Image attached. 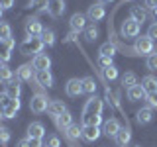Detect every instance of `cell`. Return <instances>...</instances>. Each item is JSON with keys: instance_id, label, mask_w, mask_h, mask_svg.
Segmentation results:
<instances>
[{"instance_id": "6da1fadb", "label": "cell", "mask_w": 157, "mask_h": 147, "mask_svg": "<svg viewBox=\"0 0 157 147\" xmlns=\"http://www.w3.org/2000/svg\"><path fill=\"white\" fill-rule=\"evenodd\" d=\"M43 47H45V43L41 41V37H26L22 43H20V51H22V55H39V53L43 51Z\"/></svg>"}, {"instance_id": "7a4b0ae2", "label": "cell", "mask_w": 157, "mask_h": 147, "mask_svg": "<svg viewBox=\"0 0 157 147\" xmlns=\"http://www.w3.org/2000/svg\"><path fill=\"white\" fill-rule=\"evenodd\" d=\"M134 51L140 53V55H147V57H149L151 53H153V39H151L149 36L137 37L136 43H134Z\"/></svg>"}, {"instance_id": "3957f363", "label": "cell", "mask_w": 157, "mask_h": 147, "mask_svg": "<svg viewBox=\"0 0 157 147\" xmlns=\"http://www.w3.org/2000/svg\"><path fill=\"white\" fill-rule=\"evenodd\" d=\"M49 108V102H47V96L43 94H33L32 100H29V110L33 112V114H43V112H47Z\"/></svg>"}, {"instance_id": "277c9868", "label": "cell", "mask_w": 157, "mask_h": 147, "mask_svg": "<svg viewBox=\"0 0 157 147\" xmlns=\"http://www.w3.org/2000/svg\"><path fill=\"white\" fill-rule=\"evenodd\" d=\"M141 32V24H137L136 20L128 18L122 22V36L124 37H137Z\"/></svg>"}, {"instance_id": "5b68a950", "label": "cell", "mask_w": 157, "mask_h": 147, "mask_svg": "<svg viewBox=\"0 0 157 147\" xmlns=\"http://www.w3.org/2000/svg\"><path fill=\"white\" fill-rule=\"evenodd\" d=\"M26 36H29V37H39L43 33V28L41 26V22H39V18H28L26 20Z\"/></svg>"}, {"instance_id": "8992f818", "label": "cell", "mask_w": 157, "mask_h": 147, "mask_svg": "<svg viewBox=\"0 0 157 147\" xmlns=\"http://www.w3.org/2000/svg\"><path fill=\"white\" fill-rule=\"evenodd\" d=\"M86 14H81V12H77V14H73L71 16V20H69V26H71V29L75 33H81V32H85L86 29Z\"/></svg>"}, {"instance_id": "52a82bcc", "label": "cell", "mask_w": 157, "mask_h": 147, "mask_svg": "<svg viewBox=\"0 0 157 147\" xmlns=\"http://www.w3.org/2000/svg\"><path fill=\"white\" fill-rule=\"evenodd\" d=\"M104 16H106V10H104V4H100V2L88 6L86 10V18L90 22H100V20H104Z\"/></svg>"}, {"instance_id": "ba28073f", "label": "cell", "mask_w": 157, "mask_h": 147, "mask_svg": "<svg viewBox=\"0 0 157 147\" xmlns=\"http://www.w3.org/2000/svg\"><path fill=\"white\" fill-rule=\"evenodd\" d=\"M102 108H104V104H102L100 98L90 96V98L86 100L85 108H82V114H102Z\"/></svg>"}, {"instance_id": "9c48e42d", "label": "cell", "mask_w": 157, "mask_h": 147, "mask_svg": "<svg viewBox=\"0 0 157 147\" xmlns=\"http://www.w3.org/2000/svg\"><path fill=\"white\" fill-rule=\"evenodd\" d=\"M65 0H49L47 4V14L51 18H61L65 14Z\"/></svg>"}, {"instance_id": "30bf717a", "label": "cell", "mask_w": 157, "mask_h": 147, "mask_svg": "<svg viewBox=\"0 0 157 147\" xmlns=\"http://www.w3.org/2000/svg\"><path fill=\"white\" fill-rule=\"evenodd\" d=\"M65 92H67V96H71V98L81 96L82 94V78H71L65 85Z\"/></svg>"}, {"instance_id": "8fae6325", "label": "cell", "mask_w": 157, "mask_h": 147, "mask_svg": "<svg viewBox=\"0 0 157 147\" xmlns=\"http://www.w3.org/2000/svg\"><path fill=\"white\" fill-rule=\"evenodd\" d=\"M32 77H36V73H33V65H20L16 69V81L20 82H29L32 81Z\"/></svg>"}, {"instance_id": "7c38bea8", "label": "cell", "mask_w": 157, "mask_h": 147, "mask_svg": "<svg viewBox=\"0 0 157 147\" xmlns=\"http://www.w3.org/2000/svg\"><path fill=\"white\" fill-rule=\"evenodd\" d=\"M14 39L10 37L6 41H0V63H8L12 59V49H14Z\"/></svg>"}, {"instance_id": "4fadbf2b", "label": "cell", "mask_w": 157, "mask_h": 147, "mask_svg": "<svg viewBox=\"0 0 157 147\" xmlns=\"http://www.w3.org/2000/svg\"><path fill=\"white\" fill-rule=\"evenodd\" d=\"M32 65L36 71H49V67H51V59H49V55H45V53H39V55L33 57Z\"/></svg>"}, {"instance_id": "5bb4252c", "label": "cell", "mask_w": 157, "mask_h": 147, "mask_svg": "<svg viewBox=\"0 0 157 147\" xmlns=\"http://www.w3.org/2000/svg\"><path fill=\"white\" fill-rule=\"evenodd\" d=\"M28 137H33V139H43L45 137V127H43L41 122H32L28 126Z\"/></svg>"}, {"instance_id": "9a60e30c", "label": "cell", "mask_w": 157, "mask_h": 147, "mask_svg": "<svg viewBox=\"0 0 157 147\" xmlns=\"http://www.w3.org/2000/svg\"><path fill=\"white\" fill-rule=\"evenodd\" d=\"M120 130H122V127H120V124H118V120H114V118L106 120L104 126H102V134H104L106 137H116V134Z\"/></svg>"}, {"instance_id": "2e32d148", "label": "cell", "mask_w": 157, "mask_h": 147, "mask_svg": "<svg viewBox=\"0 0 157 147\" xmlns=\"http://www.w3.org/2000/svg\"><path fill=\"white\" fill-rule=\"evenodd\" d=\"M136 120H137V124H140V126H147L151 120H153V108L145 106V108H141V110H137Z\"/></svg>"}, {"instance_id": "e0dca14e", "label": "cell", "mask_w": 157, "mask_h": 147, "mask_svg": "<svg viewBox=\"0 0 157 147\" xmlns=\"http://www.w3.org/2000/svg\"><path fill=\"white\" fill-rule=\"evenodd\" d=\"M147 96V92H145V88L137 82L136 86H132V88H128V100H132V102H137V100H144V98Z\"/></svg>"}, {"instance_id": "ac0fdd59", "label": "cell", "mask_w": 157, "mask_h": 147, "mask_svg": "<svg viewBox=\"0 0 157 147\" xmlns=\"http://www.w3.org/2000/svg\"><path fill=\"white\" fill-rule=\"evenodd\" d=\"M67 112V106L63 104L61 100H53V102H49V108H47V114L55 120L57 116H61V114H65Z\"/></svg>"}, {"instance_id": "d6986e66", "label": "cell", "mask_w": 157, "mask_h": 147, "mask_svg": "<svg viewBox=\"0 0 157 147\" xmlns=\"http://www.w3.org/2000/svg\"><path fill=\"white\" fill-rule=\"evenodd\" d=\"M33 78H36V82L39 86H47V88L53 86V75L49 71H36V77Z\"/></svg>"}, {"instance_id": "ffe728a7", "label": "cell", "mask_w": 157, "mask_h": 147, "mask_svg": "<svg viewBox=\"0 0 157 147\" xmlns=\"http://www.w3.org/2000/svg\"><path fill=\"white\" fill-rule=\"evenodd\" d=\"M6 94H8V98L10 100H14V98H20V94H22V86H20V81H10V82H6Z\"/></svg>"}, {"instance_id": "44dd1931", "label": "cell", "mask_w": 157, "mask_h": 147, "mask_svg": "<svg viewBox=\"0 0 157 147\" xmlns=\"http://www.w3.org/2000/svg\"><path fill=\"white\" fill-rule=\"evenodd\" d=\"M100 134L102 131L94 126H82V139L88 141V143H90V141H96L98 137H100Z\"/></svg>"}, {"instance_id": "7402d4cb", "label": "cell", "mask_w": 157, "mask_h": 147, "mask_svg": "<svg viewBox=\"0 0 157 147\" xmlns=\"http://www.w3.org/2000/svg\"><path fill=\"white\" fill-rule=\"evenodd\" d=\"M20 98H14V100H10L6 106L2 108L4 110V118H16V114L20 112Z\"/></svg>"}, {"instance_id": "603a6c76", "label": "cell", "mask_w": 157, "mask_h": 147, "mask_svg": "<svg viewBox=\"0 0 157 147\" xmlns=\"http://www.w3.org/2000/svg\"><path fill=\"white\" fill-rule=\"evenodd\" d=\"M130 18L136 20L137 24H144L145 20H147V10L144 6H132L130 8Z\"/></svg>"}, {"instance_id": "cb8c5ba5", "label": "cell", "mask_w": 157, "mask_h": 147, "mask_svg": "<svg viewBox=\"0 0 157 147\" xmlns=\"http://www.w3.org/2000/svg\"><path fill=\"white\" fill-rule=\"evenodd\" d=\"M114 139H116V145H118V147H126V145L132 141V131L128 130V127H122V130L116 134Z\"/></svg>"}, {"instance_id": "d4e9b609", "label": "cell", "mask_w": 157, "mask_h": 147, "mask_svg": "<svg viewBox=\"0 0 157 147\" xmlns=\"http://www.w3.org/2000/svg\"><path fill=\"white\" fill-rule=\"evenodd\" d=\"M73 124V116H71V112H65V114H61V116H57L55 118V126H57V130H63L65 131L69 126Z\"/></svg>"}, {"instance_id": "484cf974", "label": "cell", "mask_w": 157, "mask_h": 147, "mask_svg": "<svg viewBox=\"0 0 157 147\" xmlns=\"http://www.w3.org/2000/svg\"><path fill=\"white\" fill-rule=\"evenodd\" d=\"M141 86L145 88L147 94H149V92H157V78L151 77V75L144 77V78H141Z\"/></svg>"}, {"instance_id": "4316f807", "label": "cell", "mask_w": 157, "mask_h": 147, "mask_svg": "<svg viewBox=\"0 0 157 147\" xmlns=\"http://www.w3.org/2000/svg\"><path fill=\"white\" fill-rule=\"evenodd\" d=\"M102 124V116L100 114H82V126H94L98 127Z\"/></svg>"}, {"instance_id": "83f0119b", "label": "cell", "mask_w": 157, "mask_h": 147, "mask_svg": "<svg viewBox=\"0 0 157 147\" xmlns=\"http://www.w3.org/2000/svg\"><path fill=\"white\" fill-rule=\"evenodd\" d=\"M137 85V75L136 73H124L122 75V86L124 88H132V86H136Z\"/></svg>"}, {"instance_id": "f1b7e54d", "label": "cell", "mask_w": 157, "mask_h": 147, "mask_svg": "<svg viewBox=\"0 0 157 147\" xmlns=\"http://www.w3.org/2000/svg\"><path fill=\"white\" fill-rule=\"evenodd\" d=\"M82 92H86V94H94L96 92V81L92 77L82 78Z\"/></svg>"}, {"instance_id": "f546056e", "label": "cell", "mask_w": 157, "mask_h": 147, "mask_svg": "<svg viewBox=\"0 0 157 147\" xmlns=\"http://www.w3.org/2000/svg\"><path fill=\"white\" fill-rule=\"evenodd\" d=\"M41 41L45 43L47 47H53V45H55V41H57L55 32H53V29H43V33H41Z\"/></svg>"}, {"instance_id": "4dcf8cb0", "label": "cell", "mask_w": 157, "mask_h": 147, "mask_svg": "<svg viewBox=\"0 0 157 147\" xmlns=\"http://www.w3.org/2000/svg\"><path fill=\"white\" fill-rule=\"evenodd\" d=\"M65 134H67L69 139H78V137H82V127L77 126V124H71L65 130Z\"/></svg>"}, {"instance_id": "1f68e13d", "label": "cell", "mask_w": 157, "mask_h": 147, "mask_svg": "<svg viewBox=\"0 0 157 147\" xmlns=\"http://www.w3.org/2000/svg\"><path fill=\"white\" fill-rule=\"evenodd\" d=\"M12 37V26L8 22H0V41H6Z\"/></svg>"}, {"instance_id": "d6a6232c", "label": "cell", "mask_w": 157, "mask_h": 147, "mask_svg": "<svg viewBox=\"0 0 157 147\" xmlns=\"http://www.w3.org/2000/svg\"><path fill=\"white\" fill-rule=\"evenodd\" d=\"M96 37H98V28L94 26V24H88L86 29H85V39L86 41H96Z\"/></svg>"}, {"instance_id": "836d02e7", "label": "cell", "mask_w": 157, "mask_h": 147, "mask_svg": "<svg viewBox=\"0 0 157 147\" xmlns=\"http://www.w3.org/2000/svg\"><path fill=\"white\" fill-rule=\"evenodd\" d=\"M10 81H14V71L8 65H2V69H0V82H10Z\"/></svg>"}, {"instance_id": "e575fe53", "label": "cell", "mask_w": 157, "mask_h": 147, "mask_svg": "<svg viewBox=\"0 0 157 147\" xmlns=\"http://www.w3.org/2000/svg\"><path fill=\"white\" fill-rule=\"evenodd\" d=\"M98 53H100V55H106V57H114L116 55V45L108 41V43H104V45H100V51Z\"/></svg>"}, {"instance_id": "d590c367", "label": "cell", "mask_w": 157, "mask_h": 147, "mask_svg": "<svg viewBox=\"0 0 157 147\" xmlns=\"http://www.w3.org/2000/svg\"><path fill=\"white\" fill-rule=\"evenodd\" d=\"M102 73H104V78H106V81H110V82L118 78V69H116L114 65L108 67V69H102Z\"/></svg>"}, {"instance_id": "8d00e7d4", "label": "cell", "mask_w": 157, "mask_h": 147, "mask_svg": "<svg viewBox=\"0 0 157 147\" xmlns=\"http://www.w3.org/2000/svg\"><path fill=\"white\" fill-rule=\"evenodd\" d=\"M10 137H12V131L6 126H0V145H6L10 141Z\"/></svg>"}, {"instance_id": "74e56055", "label": "cell", "mask_w": 157, "mask_h": 147, "mask_svg": "<svg viewBox=\"0 0 157 147\" xmlns=\"http://www.w3.org/2000/svg\"><path fill=\"white\" fill-rule=\"evenodd\" d=\"M145 67L149 69L151 73L157 71V53H151L149 57H147V61H145Z\"/></svg>"}, {"instance_id": "f35d334b", "label": "cell", "mask_w": 157, "mask_h": 147, "mask_svg": "<svg viewBox=\"0 0 157 147\" xmlns=\"http://www.w3.org/2000/svg\"><path fill=\"white\" fill-rule=\"evenodd\" d=\"M47 4H49V0H29L28 6L29 8H37V10H47Z\"/></svg>"}, {"instance_id": "ab89813d", "label": "cell", "mask_w": 157, "mask_h": 147, "mask_svg": "<svg viewBox=\"0 0 157 147\" xmlns=\"http://www.w3.org/2000/svg\"><path fill=\"white\" fill-rule=\"evenodd\" d=\"M98 65H100L102 69H108V67H112V65H114V63H112V57L100 55V57H98Z\"/></svg>"}, {"instance_id": "60d3db41", "label": "cell", "mask_w": 157, "mask_h": 147, "mask_svg": "<svg viewBox=\"0 0 157 147\" xmlns=\"http://www.w3.org/2000/svg\"><path fill=\"white\" fill-rule=\"evenodd\" d=\"M45 147H61V139H59L57 135H49Z\"/></svg>"}, {"instance_id": "b9f144b4", "label": "cell", "mask_w": 157, "mask_h": 147, "mask_svg": "<svg viewBox=\"0 0 157 147\" xmlns=\"http://www.w3.org/2000/svg\"><path fill=\"white\" fill-rule=\"evenodd\" d=\"M145 100H147V106L149 108H157V92H149L145 96Z\"/></svg>"}, {"instance_id": "7bdbcfd3", "label": "cell", "mask_w": 157, "mask_h": 147, "mask_svg": "<svg viewBox=\"0 0 157 147\" xmlns=\"http://www.w3.org/2000/svg\"><path fill=\"white\" fill-rule=\"evenodd\" d=\"M147 36H149L151 39H153V41L157 39V22H155V24H151V26H149V29H147Z\"/></svg>"}, {"instance_id": "ee69618b", "label": "cell", "mask_w": 157, "mask_h": 147, "mask_svg": "<svg viewBox=\"0 0 157 147\" xmlns=\"http://www.w3.org/2000/svg\"><path fill=\"white\" fill-rule=\"evenodd\" d=\"M29 139V147H43V139H33V137H28Z\"/></svg>"}, {"instance_id": "f6af8a7d", "label": "cell", "mask_w": 157, "mask_h": 147, "mask_svg": "<svg viewBox=\"0 0 157 147\" xmlns=\"http://www.w3.org/2000/svg\"><path fill=\"white\" fill-rule=\"evenodd\" d=\"M0 6H2L4 10H10L14 6V0H0Z\"/></svg>"}, {"instance_id": "bcb514c9", "label": "cell", "mask_w": 157, "mask_h": 147, "mask_svg": "<svg viewBox=\"0 0 157 147\" xmlns=\"http://www.w3.org/2000/svg\"><path fill=\"white\" fill-rule=\"evenodd\" d=\"M16 147H29V139H28V137H26V139H20L16 143Z\"/></svg>"}, {"instance_id": "7dc6e473", "label": "cell", "mask_w": 157, "mask_h": 147, "mask_svg": "<svg viewBox=\"0 0 157 147\" xmlns=\"http://www.w3.org/2000/svg\"><path fill=\"white\" fill-rule=\"evenodd\" d=\"M145 6L147 8H155L157 6V0H145Z\"/></svg>"}, {"instance_id": "c3c4849f", "label": "cell", "mask_w": 157, "mask_h": 147, "mask_svg": "<svg viewBox=\"0 0 157 147\" xmlns=\"http://www.w3.org/2000/svg\"><path fill=\"white\" fill-rule=\"evenodd\" d=\"M151 16H153V18H155V22H157V6H155V8H151Z\"/></svg>"}, {"instance_id": "681fc988", "label": "cell", "mask_w": 157, "mask_h": 147, "mask_svg": "<svg viewBox=\"0 0 157 147\" xmlns=\"http://www.w3.org/2000/svg\"><path fill=\"white\" fill-rule=\"evenodd\" d=\"M98 2H100V4H112L114 0H98Z\"/></svg>"}, {"instance_id": "f907efd6", "label": "cell", "mask_w": 157, "mask_h": 147, "mask_svg": "<svg viewBox=\"0 0 157 147\" xmlns=\"http://www.w3.org/2000/svg\"><path fill=\"white\" fill-rule=\"evenodd\" d=\"M2 118H4V110H2V108H0V120H2Z\"/></svg>"}, {"instance_id": "816d5d0a", "label": "cell", "mask_w": 157, "mask_h": 147, "mask_svg": "<svg viewBox=\"0 0 157 147\" xmlns=\"http://www.w3.org/2000/svg\"><path fill=\"white\" fill-rule=\"evenodd\" d=\"M2 14H4V8L0 6V20H2Z\"/></svg>"}, {"instance_id": "f5cc1de1", "label": "cell", "mask_w": 157, "mask_h": 147, "mask_svg": "<svg viewBox=\"0 0 157 147\" xmlns=\"http://www.w3.org/2000/svg\"><path fill=\"white\" fill-rule=\"evenodd\" d=\"M2 65H4V63H0V69H2Z\"/></svg>"}, {"instance_id": "db71d44e", "label": "cell", "mask_w": 157, "mask_h": 147, "mask_svg": "<svg viewBox=\"0 0 157 147\" xmlns=\"http://www.w3.org/2000/svg\"><path fill=\"white\" fill-rule=\"evenodd\" d=\"M128 2H134V0H128Z\"/></svg>"}, {"instance_id": "11a10c76", "label": "cell", "mask_w": 157, "mask_h": 147, "mask_svg": "<svg viewBox=\"0 0 157 147\" xmlns=\"http://www.w3.org/2000/svg\"><path fill=\"white\" fill-rule=\"evenodd\" d=\"M136 147H140V145H136Z\"/></svg>"}]
</instances>
